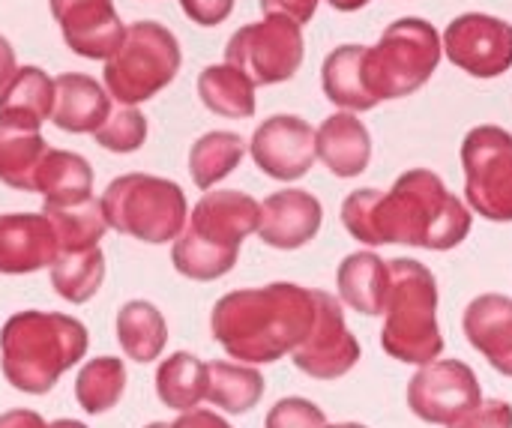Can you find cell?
Returning <instances> with one entry per match:
<instances>
[{
	"instance_id": "1",
	"label": "cell",
	"mask_w": 512,
	"mask_h": 428,
	"mask_svg": "<svg viewBox=\"0 0 512 428\" xmlns=\"http://www.w3.org/2000/svg\"><path fill=\"white\" fill-rule=\"evenodd\" d=\"M345 231L366 246L456 249L471 234L468 207L429 168L405 171L393 189H357L342 201Z\"/></svg>"
},
{
	"instance_id": "2",
	"label": "cell",
	"mask_w": 512,
	"mask_h": 428,
	"mask_svg": "<svg viewBox=\"0 0 512 428\" xmlns=\"http://www.w3.org/2000/svg\"><path fill=\"white\" fill-rule=\"evenodd\" d=\"M315 324V291L294 282L225 294L210 312V333L246 366L276 363L300 348Z\"/></svg>"
},
{
	"instance_id": "3",
	"label": "cell",
	"mask_w": 512,
	"mask_h": 428,
	"mask_svg": "<svg viewBox=\"0 0 512 428\" xmlns=\"http://www.w3.org/2000/svg\"><path fill=\"white\" fill-rule=\"evenodd\" d=\"M87 327L63 312H18L0 330L3 378L27 396H45L87 354Z\"/></svg>"
},
{
	"instance_id": "4",
	"label": "cell",
	"mask_w": 512,
	"mask_h": 428,
	"mask_svg": "<svg viewBox=\"0 0 512 428\" xmlns=\"http://www.w3.org/2000/svg\"><path fill=\"white\" fill-rule=\"evenodd\" d=\"M261 204L237 189L207 192L174 240V270L192 282H213L234 270L243 240L258 231Z\"/></svg>"
},
{
	"instance_id": "5",
	"label": "cell",
	"mask_w": 512,
	"mask_h": 428,
	"mask_svg": "<svg viewBox=\"0 0 512 428\" xmlns=\"http://www.w3.org/2000/svg\"><path fill=\"white\" fill-rule=\"evenodd\" d=\"M390 264V291L384 303V351L411 366H429L444 354V333L438 327V282L435 273L411 258Z\"/></svg>"
},
{
	"instance_id": "6",
	"label": "cell",
	"mask_w": 512,
	"mask_h": 428,
	"mask_svg": "<svg viewBox=\"0 0 512 428\" xmlns=\"http://www.w3.org/2000/svg\"><path fill=\"white\" fill-rule=\"evenodd\" d=\"M441 57L444 42L435 24L426 18H399L381 33L378 45L363 51V84L375 102L405 99L435 75Z\"/></svg>"
},
{
	"instance_id": "7",
	"label": "cell",
	"mask_w": 512,
	"mask_h": 428,
	"mask_svg": "<svg viewBox=\"0 0 512 428\" xmlns=\"http://www.w3.org/2000/svg\"><path fill=\"white\" fill-rule=\"evenodd\" d=\"M99 207L108 228L141 243L177 240L189 219L186 195L174 180L138 171L111 180Z\"/></svg>"
},
{
	"instance_id": "8",
	"label": "cell",
	"mask_w": 512,
	"mask_h": 428,
	"mask_svg": "<svg viewBox=\"0 0 512 428\" xmlns=\"http://www.w3.org/2000/svg\"><path fill=\"white\" fill-rule=\"evenodd\" d=\"M180 72V42L159 21H135L126 27L120 48L105 60V90L120 105L162 93Z\"/></svg>"
},
{
	"instance_id": "9",
	"label": "cell",
	"mask_w": 512,
	"mask_h": 428,
	"mask_svg": "<svg viewBox=\"0 0 512 428\" xmlns=\"http://www.w3.org/2000/svg\"><path fill=\"white\" fill-rule=\"evenodd\" d=\"M465 195L489 222H512V135L501 126H474L462 141Z\"/></svg>"
},
{
	"instance_id": "10",
	"label": "cell",
	"mask_w": 512,
	"mask_h": 428,
	"mask_svg": "<svg viewBox=\"0 0 512 428\" xmlns=\"http://www.w3.org/2000/svg\"><path fill=\"white\" fill-rule=\"evenodd\" d=\"M303 30L291 18L267 15L264 21L240 27L225 45V63L240 69L255 87L282 84L297 75L303 63Z\"/></svg>"
},
{
	"instance_id": "11",
	"label": "cell",
	"mask_w": 512,
	"mask_h": 428,
	"mask_svg": "<svg viewBox=\"0 0 512 428\" xmlns=\"http://www.w3.org/2000/svg\"><path fill=\"white\" fill-rule=\"evenodd\" d=\"M483 402L474 369L462 360H435L420 366L408 384V408L432 426H453Z\"/></svg>"
},
{
	"instance_id": "12",
	"label": "cell",
	"mask_w": 512,
	"mask_h": 428,
	"mask_svg": "<svg viewBox=\"0 0 512 428\" xmlns=\"http://www.w3.org/2000/svg\"><path fill=\"white\" fill-rule=\"evenodd\" d=\"M291 360L303 375L315 381H339L357 366L360 342L348 330L342 303L333 294L315 291V324Z\"/></svg>"
},
{
	"instance_id": "13",
	"label": "cell",
	"mask_w": 512,
	"mask_h": 428,
	"mask_svg": "<svg viewBox=\"0 0 512 428\" xmlns=\"http://www.w3.org/2000/svg\"><path fill=\"white\" fill-rule=\"evenodd\" d=\"M444 54L474 78H498L512 66V24L495 15L468 12L444 30Z\"/></svg>"
},
{
	"instance_id": "14",
	"label": "cell",
	"mask_w": 512,
	"mask_h": 428,
	"mask_svg": "<svg viewBox=\"0 0 512 428\" xmlns=\"http://www.w3.org/2000/svg\"><path fill=\"white\" fill-rule=\"evenodd\" d=\"M249 153L267 177L282 180V183L300 180L309 174V168L318 159L315 129H312V123H306L303 117H294V114L267 117L255 129V135L249 141Z\"/></svg>"
},
{
	"instance_id": "15",
	"label": "cell",
	"mask_w": 512,
	"mask_h": 428,
	"mask_svg": "<svg viewBox=\"0 0 512 428\" xmlns=\"http://www.w3.org/2000/svg\"><path fill=\"white\" fill-rule=\"evenodd\" d=\"M51 15L66 45L90 60H108L126 33L114 0H51Z\"/></svg>"
},
{
	"instance_id": "16",
	"label": "cell",
	"mask_w": 512,
	"mask_h": 428,
	"mask_svg": "<svg viewBox=\"0 0 512 428\" xmlns=\"http://www.w3.org/2000/svg\"><path fill=\"white\" fill-rule=\"evenodd\" d=\"M60 243L45 213H0V273L24 276L51 267Z\"/></svg>"
},
{
	"instance_id": "17",
	"label": "cell",
	"mask_w": 512,
	"mask_h": 428,
	"mask_svg": "<svg viewBox=\"0 0 512 428\" xmlns=\"http://www.w3.org/2000/svg\"><path fill=\"white\" fill-rule=\"evenodd\" d=\"M324 222L321 201L312 192L303 189H282L264 198L261 219H258V237L282 252L306 246L312 237H318Z\"/></svg>"
},
{
	"instance_id": "18",
	"label": "cell",
	"mask_w": 512,
	"mask_h": 428,
	"mask_svg": "<svg viewBox=\"0 0 512 428\" xmlns=\"http://www.w3.org/2000/svg\"><path fill=\"white\" fill-rule=\"evenodd\" d=\"M462 330L495 372L512 378V297L480 294L468 303Z\"/></svg>"
},
{
	"instance_id": "19",
	"label": "cell",
	"mask_w": 512,
	"mask_h": 428,
	"mask_svg": "<svg viewBox=\"0 0 512 428\" xmlns=\"http://www.w3.org/2000/svg\"><path fill=\"white\" fill-rule=\"evenodd\" d=\"M111 114L108 90L84 75V72H63L54 78V111L51 123L72 135H93Z\"/></svg>"
},
{
	"instance_id": "20",
	"label": "cell",
	"mask_w": 512,
	"mask_h": 428,
	"mask_svg": "<svg viewBox=\"0 0 512 428\" xmlns=\"http://www.w3.org/2000/svg\"><path fill=\"white\" fill-rule=\"evenodd\" d=\"M315 150L336 177H360L372 159V135L360 117L339 111L315 129Z\"/></svg>"
},
{
	"instance_id": "21",
	"label": "cell",
	"mask_w": 512,
	"mask_h": 428,
	"mask_svg": "<svg viewBox=\"0 0 512 428\" xmlns=\"http://www.w3.org/2000/svg\"><path fill=\"white\" fill-rule=\"evenodd\" d=\"M336 285L348 309L378 318L384 315V303L390 291V264L375 252H354L339 264Z\"/></svg>"
},
{
	"instance_id": "22",
	"label": "cell",
	"mask_w": 512,
	"mask_h": 428,
	"mask_svg": "<svg viewBox=\"0 0 512 428\" xmlns=\"http://www.w3.org/2000/svg\"><path fill=\"white\" fill-rule=\"evenodd\" d=\"M48 153L39 126L15 117H0V183L18 192H33V174Z\"/></svg>"
},
{
	"instance_id": "23",
	"label": "cell",
	"mask_w": 512,
	"mask_h": 428,
	"mask_svg": "<svg viewBox=\"0 0 512 428\" xmlns=\"http://www.w3.org/2000/svg\"><path fill=\"white\" fill-rule=\"evenodd\" d=\"M93 168L84 156L69 150H51L42 156L33 174V192L45 198V204H81L90 198Z\"/></svg>"
},
{
	"instance_id": "24",
	"label": "cell",
	"mask_w": 512,
	"mask_h": 428,
	"mask_svg": "<svg viewBox=\"0 0 512 428\" xmlns=\"http://www.w3.org/2000/svg\"><path fill=\"white\" fill-rule=\"evenodd\" d=\"M363 51L366 45H339L321 66L324 93L342 111H372L378 105L363 84Z\"/></svg>"
},
{
	"instance_id": "25",
	"label": "cell",
	"mask_w": 512,
	"mask_h": 428,
	"mask_svg": "<svg viewBox=\"0 0 512 428\" xmlns=\"http://www.w3.org/2000/svg\"><path fill=\"white\" fill-rule=\"evenodd\" d=\"M117 342L129 360L153 363L168 345V324L153 303L132 300L117 312Z\"/></svg>"
},
{
	"instance_id": "26",
	"label": "cell",
	"mask_w": 512,
	"mask_h": 428,
	"mask_svg": "<svg viewBox=\"0 0 512 428\" xmlns=\"http://www.w3.org/2000/svg\"><path fill=\"white\" fill-rule=\"evenodd\" d=\"M264 396V378L255 366L213 360L207 363V402L225 414H249Z\"/></svg>"
},
{
	"instance_id": "27",
	"label": "cell",
	"mask_w": 512,
	"mask_h": 428,
	"mask_svg": "<svg viewBox=\"0 0 512 428\" xmlns=\"http://www.w3.org/2000/svg\"><path fill=\"white\" fill-rule=\"evenodd\" d=\"M201 102L228 120H246L255 114V84L228 63H213L198 75Z\"/></svg>"
},
{
	"instance_id": "28",
	"label": "cell",
	"mask_w": 512,
	"mask_h": 428,
	"mask_svg": "<svg viewBox=\"0 0 512 428\" xmlns=\"http://www.w3.org/2000/svg\"><path fill=\"white\" fill-rule=\"evenodd\" d=\"M156 396L165 408L180 414L195 411L207 399V363L189 351L171 354L156 372Z\"/></svg>"
},
{
	"instance_id": "29",
	"label": "cell",
	"mask_w": 512,
	"mask_h": 428,
	"mask_svg": "<svg viewBox=\"0 0 512 428\" xmlns=\"http://www.w3.org/2000/svg\"><path fill=\"white\" fill-rule=\"evenodd\" d=\"M54 111V78L39 66H21L0 93V117H15L30 126H42Z\"/></svg>"
},
{
	"instance_id": "30",
	"label": "cell",
	"mask_w": 512,
	"mask_h": 428,
	"mask_svg": "<svg viewBox=\"0 0 512 428\" xmlns=\"http://www.w3.org/2000/svg\"><path fill=\"white\" fill-rule=\"evenodd\" d=\"M45 219L51 222L57 243H60V255L63 252H87L96 249L99 240L108 231V222L102 216L99 201L87 198L81 204H45L42 207Z\"/></svg>"
},
{
	"instance_id": "31",
	"label": "cell",
	"mask_w": 512,
	"mask_h": 428,
	"mask_svg": "<svg viewBox=\"0 0 512 428\" xmlns=\"http://www.w3.org/2000/svg\"><path fill=\"white\" fill-rule=\"evenodd\" d=\"M246 144L234 132H207L189 150V174L198 189H213L243 162Z\"/></svg>"
},
{
	"instance_id": "32",
	"label": "cell",
	"mask_w": 512,
	"mask_h": 428,
	"mask_svg": "<svg viewBox=\"0 0 512 428\" xmlns=\"http://www.w3.org/2000/svg\"><path fill=\"white\" fill-rule=\"evenodd\" d=\"M126 393V366L120 357H93L75 378V402L96 417L111 411Z\"/></svg>"
},
{
	"instance_id": "33",
	"label": "cell",
	"mask_w": 512,
	"mask_h": 428,
	"mask_svg": "<svg viewBox=\"0 0 512 428\" xmlns=\"http://www.w3.org/2000/svg\"><path fill=\"white\" fill-rule=\"evenodd\" d=\"M102 282H105V255L99 246L87 252H63L51 264V285L72 306L87 303L102 288Z\"/></svg>"
},
{
	"instance_id": "34",
	"label": "cell",
	"mask_w": 512,
	"mask_h": 428,
	"mask_svg": "<svg viewBox=\"0 0 512 428\" xmlns=\"http://www.w3.org/2000/svg\"><path fill=\"white\" fill-rule=\"evenodd\" d=\"M96 144H102L111 153H135L147 141V120L138 108H117L108 114V120L93 132Z\"/></svg>"
},
{
	"instance_id": "35",
	"label": "cell",
	"mask_w": 512,
	"mask_h": 428,
	"mask_svg": "<svg viewBox=\"0 0 512 428\" xmlns=\"http://www.w3.org/2000/svg\"><path fill=\"white\" fill-rule=\"evenodd\" d=\"M264 428H327V417L309 399H282L270 408Z\"/></svg>"
},
{
	"instance_id": "36",
	"label": "cell",
	"mask_w": 512,
	"mask_h": 428,
	"mask_svg": "<svg viewBox=\"0 0 512 428\" xmlns=\"http://www.w3.org/2000/svg\"><path fill=\"white\" fill-rule=\"evenodd\" d=\"M450 428H512V405H507L504 399L480 402L474 411H468Z\"/></svg>"
},
{
	"instance_id": "37",
	"label": "cell",
	"mask_w": 512,
	"mask_h": 428,
	"mask_svg": "<svg viewBox=\"0 0 512 428\" xmlns=\"http://www.w3.org/2000/svg\"><path fill=\"white\" fill-rule=\"evenodd\" d=\"M180 6H183V12H186L195 24H201V27H216V24H222V21L231 15L234 0H180Z\"/></svg>"
},
{
	"instance_id": "38",
	"label": "cell",
	"mask_w": 512,
	"mask_h": 428,
	"mask_svg": "<svg viewBox=\"0 0 512 428\" xmlns=\"http://www.w3.org/2000/svg\"><path fill=\"white\" fill-rule=\"evenodd\" d=\"M261 9L267 15H282V18H291L294 24H306L312 21L315 9H318V0H261Z\"/></svg>"
},
{
	"instance_id": "39",
	"label": "cell",
	"mask_w": 512,
	"mask_h": 428,
	"mask_svg": "<svg viewBox=\"0 0 512 428\" xmlns=\"http://www.w3.org/2000/svg\"><path fill=\"white\" fill-rule=\"evenodd\" d=\"M0 428H87L84 423H75V420H57V423H45L36 411H6L0 414Z\"/></svg>"
},
{
	"instance_id": "40",
	"label": "cell",
	"mask_w": 512,
	"mask_h": 428,
	"mask_svg": "<svg viewBox=\"0 0 512 428\" xmlns=\"http://www.w3.org/2000/svg\"><path fill=\"white\" fill-rule=\"evenodd\" d=\"M147 428H231L219 414L213 411H204V408H195V411H186L180 420L174 423H153Z\"/></svg>"
},
{
	"instance_id": "41",
	"label": "cell",
	"mask_w": 512,
	"mask_h": 428,
	"mask_svg": "<svg viewBox=\"0 0 512 428\" xmlns=\"http://www.w3.org/2000/svg\"><path fill=\"white\" fill-rule=\"evenodd\" d=\"M15 72H18V66H15V48L9 45V39L0 36V93L6 90V84L12 81Z\"/></svg>"
},
{
	"instance_id": "42",
	"label": "cell",
	"mask_w": 512,
	"mask_h": 428,
	"mask_svg": "<svg viewBox=\"0 0 512 428\" xmlns=\"http://www.w3.org/2000/svg\"><path fill=\"white\" fill-rule=\"evenodd\" d=\"M327 3L339 12H354V9H363L369 0H327Z\"/></svg>"
},
{
	"instance_id": "43",
	"label": "cell",
	"mask_w": 512,
	"mask_h": 428,
	"mask_svg": "<svg viewBox=\"0 0 512 428\" xmlns=\"http://www.w3.org/2000/svg\"><path fill=\"white\" fill-rule=\"evenodd\" d=\"M327 428H366V426H360V423H339V426H327Z\"/></svg>"
}]
</instances>
